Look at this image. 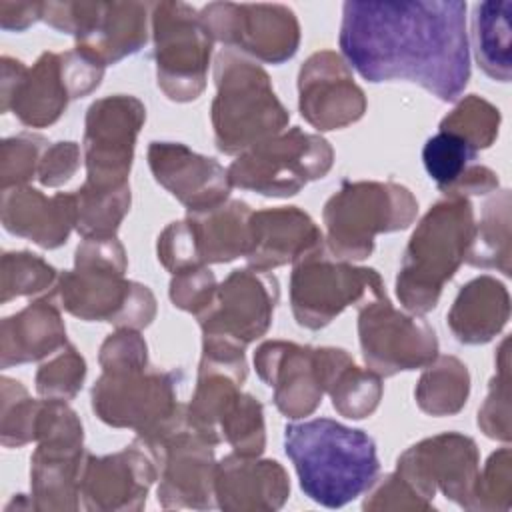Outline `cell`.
<instances>
[{
  "label": "cell",
  "instance_id": "3957f363",
  "mask_svg": "<svg viewBox=\"0 0 512 512\" xmlns=\"http://www.w3.org/2000/svg\"><path fill=\"white\" fill-rule=\"evenodd\" d=\"M284 452L294 464L302 492L326 508L356 500L380 472L374 440L364 430L330 418L288 424Z\"/></svg>",
  "mask_w": 512,
  "mask_h": 512
},
{
  "label": "cell",
  "instance_id": "ba28073f",
  "mask_svg": "<svg viewBox=\"0 0 512 512\" xmlns=\"http://www.w3.org/2000/svg\"><path fill=\"white\" fill-rule=\"evenodd\" d=\"M416 214L418 202L402 184L344 180L322 210L326 248L346 262L364 260L374 250L376 234L406 230Z\"/></svg>",
  "mask_w": 512,
  "mask_h": 512
},
{
  "label": "cell",
  "instance_id": "bcb514c9",
  "mask_svg": "<svg viewBox=\"0 0 512 512\" xmlns=\"http://www.w3.org/2000/svg\"><path fill=\"white\" fill-rule=\"evenodd\" d=\"M80 168V146L76 142L50 144L38 166V182L48 188L66 184Z\"/></svg>",
  "mask_w": 512,
  "mask_h": 512
},
{
  "label": "cell",
  "instance_id": "f6af8a7d",
  "mask_svg": "<svg viewBox=\"0 0 512 512\" xmlns=\"http://www.w3.org/2000/svg\"><path fill=\"white\" fill-rule=\"evenodd\" d=\"M370 494L364 500V510H430L432 504L426 502L398 472L376 478L368 488Z\"/></svg>",
  "mask_w": 512,
  "mask_h": 512
},
{
  "label": "cell",
  "instance_id": "60d3db41",
  "mask_svg": "<svg viewBox=\"0 0 512 512\" xmlns=\"http://www.w3.org/2000/svg\"><path fill=\"white\" fill-rule=\"evenodd\" d=\"M510 340L504 338L498 348L496 358V376L490 380L488 396L478 410L480 430L494 440L510 442Z\"/></svg>",
  "mask_w": 512,
  "mask_h": 512
},
{
  "label": "cell",
  "instance_id": "7c38bea8",
  "mask_svg": "<svg viewBox=\"0 0 512 512\" xmlns=\"http://www.w3.org/2000/svg\"><path fill=\"white\" fill-rule=\"evenodd\" d=\"M34 440L38 448L30 458L32 508L76 510L86 460L78 414L64 400H40Z\"/></svg>",
  "mask_w": 512,
  "mask_h": 512
},
{
  "label": "cell",
  "instance_id": "277c9868",
  "mask_svg": "<svg viewBox=\"0 0 512 512\" xmlns=\"http://www.w3.org/2000/svg\"><path fill=\"white\" fill-rule=\"evenodd\" d=\"M126 268V250L116 236L82 238L74 268L58 274L48 296L84 322H110L140 332L156 316V298L148 286L126 280Z\"/></svg>",
  "mask_w": 512,
  "mask_h": 512
},
{
  "label": "cell",
  "instance_id": "836d02e7",
  "mask_svg": "<svg viewBox=\"0 0 512 512\" xmlns=\"http://www.w3.org/2000/svg\"><path fill=\"white\" fill-rule=\"evenodd\" d=\"M470 394V374L456 356H436L422 372L414 398L430 416H452L460 412Z\"/></svg>",
  "mask_w": 512,
  "mask_h": 512
},
{
  "label": "cell",
  "instance_id": "d4e9b609",
  "mask_svg": "<svg viewBox=\"0 0 512 512\" xmlns=\"http://www.w3.org/2000/svg\"><path fill=\"white\" fill-rule=\"evenodd\" d=\"M216 506L230 512H270L290 496V480L276 460L228 454L214 470Z\"/></svg>",
  "mask_w": 512,
  "mask_h": 512
},
{
  "label": "cell",
  "instance_id": "83f0119b",
  "mask_svg": "<svg viewBox=\"0 0 512 512\" xmlns=\"http://www.w3.org/2000/svg\"><path fill=\"white\" fill-rule=\"evenodd\" d=\"M60 310L50 296H44L4 318L0 324V366L38 362L66 346Z\"/></svg>",
  "mask_w": 512,
  "mask_h": 512
},
{
  "label": "cell",
  "instance_id": "9a60e30c",
  "mask_svg": "<svg viewBox=\"0 0 512 512\" xmlns=\"http://www.w3.org/2000/svg\"><path fill=\"white\" fill-rule=\"evenodd\" d=\"M358 338L366 368L384 378L426 368L438 356L434 328L420 314L394 308L388 296L358 306Z\"/></svg>",
  "mask_w": 512,
  "mask_h": 512
},
{
  "label": "cell",
  "instance_id": "4fadbf2b",
  "mask_svg": "<svg viewBox=\"0 0 512 512\" xmlns=\"http://www.w3.org/2000/svg\"><path fill=\"white\" fill-rule=\"evenodd\" d=\"M146 2H42V20L72 34L76 50L104 68L136 54L148 40Z\"/></svg>",
  "mask_w": 512,
  "mask_h": 512
},
{
  "label": "cell",
  "instance_id": "5bb4252c",
  "mask_svg": "<svg viewBox=\"0 0 512 512\" xmlns=\"http://www.w3.org/2000/svg\"><path fill=\"white\" fill-rule=\"evenodd\" d=\"M154 62L160 90L174 102H192L206 88L212 36L186 2L150 6Z\"/></svg>",
  "mask_w": 512,
  "mask_h": 512
},
{
  "label": "cell",
  "instance_id": "8d00e7d4",
  "mask_svg": "<svg viewBox=\"0 0 512 512\" xmlns=\"http://www.w3.org/2000/svg\"><path fill=\"white\" fill-rule=\"evenodd\" d=\"M500 110L478 94L464 96L452 112L440 120V130L460 136L476 152L486 150L498 138Z\"/></svg>",
  "mask_w": 512,
  "mask_h": 512
},
{
  "label": "cell",
  "instance_id": "8fae6325",
  "mask_svg": "<svg viewBox=\"0 0 512 512\" xmlns=\"http://www.w3.org/2000/svg\"><path fill=\"white\" fill-rule=\"evenodd\" d=\"M334 164V150L320 134L294 126L240 152L226 168L230 184L262 196L288 198L308 182L324 178Z\"/></svg>",
  "mask_w": 512,
  "mask_h": 512
},
{
  "label": "cell",
  "instance_id": "484cf974",
  "mask_svg": "<svg viewBox=\"0 0 512 512\" xmlns=\"http://www.w3.org/2000/svg\"><path fill=\"white\" fill-rule=\"evenodd\" d=\"M0 214L6 232L52 250L76 228V198L74 192L46 196L32 186H14L2 190Z\"/></svg>",
  "mask_w": 512,
  "mask_h": 512
},
{
  "label": "cell",
  "instance_id": "7bdbcfd3",
  "mask_svg": "<svg viewBox=\"0 0 512 512\" xmlns=\"http://www.w3.org/2000/svg\"><path fill=\"white\" fill-rule=\"evenodd\" d=\"M512 494V454L500 448L490 454L484 470L478 474L472 498V510H508Z\"/></svg>",
  "mask_w": 512,
  "mask_h": 512
},
{
  "label": "cell",
  "instance_id": "6da1fadb",
  "mask_svg": "<svg viewBox=\"0 0 512 512\" xmlns=\"http://www.w3.org/2000/svg\"><path fill=\"white\" fill-rule=\"evenodd\" d=\"M338 44L346 64L372 84L404 80L456 102L470 80L462 0H348Z\"/></svg>",
  "mask_w": 512,
  "mask_h": 512
},
{
  "label": "cell",
  "instance_id": "9c48e42d",
  "mask_svg": "<svg viewBox=\"0 0 512 512\" xmlns=\"http://www.w3.org/2000/svg\"><path fill=\"white\" fill-rule=\"evenodd\" d=\"M386 296L384 282L374 268L354 266L332 256L326 242L292 264L290 306L298 326L320 330L348 306Z\"/></svg>",
  "mask_w": 512,
  "mask_h": 512
},
{
  "label": "cell",
  "instance_id": "b9f144b4",
  "mask_svg": "<svg viewBox=\"0 0 512 512\" xmlns=\"http://www.w3.org/2000/svg\"><path fill=\"white\" fill-rule=\"evenodd\" d=\"M48 148V140L40 134L22 132L2 140L0 146V182L2 190L28 186L38 174L40 160Z\"/></svg>",
  "mask_w": 512,
  "mask_h": 512
},
{
  "label": "cell",
  "instance_id": "44dd1931",
  "mask_svg": "<svg viewBox=\"0 0 512 512\" xmlns=\"http://www.w3.org/2000/svg\"><path fill=\"white\" fill-rule=\"evenodd\" d=\"M298 108L314 128L340 130L364 116L366 96L346 60L332 50H320L298 72Z\"/></svg>",
  "mask_w": 512,
  "mask_h": 512
},
{
  "label": "cell",
  "instance_id": "74e56055",
  "mask_svg": "<svg viewBox=\"0 0 512 512\" xmlns=\"http://www.w3.org/2000/svg\"><path fill=\"white\" fill-rule=\"evenodd\" d=\"M58 272L38 254L20 250L4 252L0 268V302L8 304L18 296H34L52 290Z\"/></svg>",
  "mask_w": 512,
  "mask_h": 512
},
{
  "label": "cell",
  "instance_id": "7dc6e473",
  "mask_svg": "<svg viewBox=\"0 0 512 512\" xmlns=\"http://www.w3.org/2000/svg\"><path fill=\"white\" fill-rule=\"evenodd\" d=\"M42 20V2H0V26L4 30L22 32Z\"/></svg>",
  "mask_w": 512,
  "mask_h": 512
},
{
  "label": "cell",
  "instance_id": "f35d334b",
  "mask_svg": "<svg viewBox=\"0 0 512 512\" xmlns=\"http://www.w3.org/2000/svg\"><path fill=\"white\" fill-rule=\"evenodd\" d=\"M2 418L0 440L6 448H20L34 440L40 400L28 396V390L12 378L2 376Z\"/></svg>",
  "mask_w": 512,
  "mask_h": 512
},
{
  "label": "cell",
  "instance_id": "30bf717a",
  "mask_svg": "<svg viewBox=\"0 0 512 512\" xmlns=\"http://www.w3.org/2000/svg\"><path fill=\"white\" fill-rule=\"evenodd\" d=\"M244 380L240 372L200 362L186 422L212 446L228 442L236 454L260 456L266 448L264 410L252 394L240 390Z\"/></svg>",
  "mask_w": 512,
  "mask_h": 512
},
{
  "label": "cell",
  "instance_id": "ab89813d",
  "mask_svg": "<svg viewBox=\"0 0 512 512\" xmlns=\"http://www.w3.org/2000/svg\"><path fill=\"white\" fill-rule=\"evenodd\" d=\"M86 376V360L82 354L72 346L66 344L44 364H40L36 372V392L42 398H52V400H72L84 382Z\"/></svg>",
  "mask_w": 512,
  "mask_h": 512
},
{
  "label": "cell",
  "instance_id": "ffe728a7",
  "mask_svg": "<svg viewBox=\"0 0 512 512\" xmlns=\"http://www.w3.org/2000/svg\"><path fill=\"white\" fill-rule=\"evenodd\" d=\"M160 474L158 452L142 438L120 452L86 454L80 500L86 510H140L146 494Z\"/></svg>",
  "mask_w": 512,
  "mask_h": 512
},
{
  "label": "cell",
  "instance_id": "1f68e13d",
  "mask_svg": "<svg viewBox=\"0 0 512 512\" xmlns=\"http://www.w3.org/2000/svg\"><path fill=\"white\" fill-rule=\"evenodd\" d=\"M510 14L512 2L508 0L478 2L472 14V34L478 66L486 76L498 82H508L512 76Z\"/></svg>",
  "mask_w": 512,
  "mask_h": 512
},
{
  "label": "cell",
  "instance_id": "7a4b0ae2",
  "mask_svg": "<svg viewBox=\"0 0 512 512\" xmlns=\"http://www.w3.org/2000/svg\"><path fill=\"white\" fill-rule=\"evenodd\" d=\"M102 366L90 400L94 414L112 428H130L152 448L182 430L186 406L178 402L180 372L150 366L138 330L116 328L98 354Z\"/></svg>",
  "mask_w": 512,
  "mask_h": 512
},
{
  "label": "cell",
  "instance_id": "4dcf8cb0",
  "mask_svg": "<svg viewBox=\"0 0 512 512\" xmlns=\"http://www.w3.org/2000/svg\"><path fill=\"white\" fill-rule=\"evenodd\" d=\"M324 394L332 398L334 410L350 420L368 418L382 398V376L362 370L344 348L318 346Z\"/></svg>",
  "mask_w": 512,
  "mask_h": 512
},
{
  "label": "cell",
  "instance_id": "d6a6232c",
  "mask_svg": "<svg viewBox=\"0 0 512 512\" xmlns=\"http://www.w3.org/2000/svg\"><path fill=\"white\" fill-rule=\"evenodd\" d=\"M510 220V190H500L486 200L480 222L474 226L472 244L466 254L470 266L510 276Z\"/></svg>",
  "mask_w": 512,
  "mask_h": 512
},
{
  "label": "cell",
  "instance_id": "52a82bcc",
  "mask_svg": "<svg viewBox=\"0 0 512 512\" xmlns=\"http://www.w3.org/2000/svg\"><path fill=\"white\" fill-rule=\"evenodd\" d=\"M104 76V66L80 50L42 52L32 68L2 56L0 110L12 112L24 126L44 128L54 124L70 100L94 92Z\"/></svg>",
  "mask_w": 512,
  "mask_h": 512
},
{
  "label": "cell",
  "instance_id": "603a6c76",
  "mask_svg": "<svg viewBox=\"0 0 512 512\" xmlns=\"http://www.w3.org/2000/svg\"><path fill=\"white\" fill-rule=\"evenodd\" d=\"M256 374L274 390V404L286 418L310 416L322 402L324 384L318 348L266 340L254 352Z\"/></svg>",
  "mask_w": 512,
  "mask_h": 512
},
{
  "label": "cell",
  "instance_id": "d6986e66",
  "mask_svg": "<svg viewBox=\"0 0 512 512\" xmlns=\"http://www.w3.org/2000/svg\"><path fill=\"white\" fill-rule=\"evenodd\" d=\"M396 472L426 502L432 504L436 490H440L448 500L472 510L474 486L480 474L478 446L460 432L424 438L398 456Z\"/></svg>",
  "mask_w": 512,
  "mask_h": 512
},
{
  "label": "cell",
  "instance_id": "e575fe53",
  "mask_svg": "<svg viewBox=\"0 0 512 512\" xmlns=\"http://www.w3.org/2000/svg\"><path fill=\"white\" fill-rule=\"evenodd\" d=\"M76 198V232L82 238H112L116 236L124 216L130 210V184L122 186H92L82 184L74 190Z\"/></svg>",
  "mask_w": 512,
  "mask_h": 512
},
{
  "label": "cell",
  "instance_id": "7402d4cb",
  "mask_svg": "<svg viewBox=\"0 0 512 512\" xmlns=\"http://www.w3.org/2000/svg\"><path fill=\"white\" fill-rule=\"evenodd\" d=\"M160 458L158 504L166 510L216 506L214 446L188 424L154 448Z\"/></svg>",
  "mask_w": 512,
  "mask_h": 512
},
{
  "label": "cell",
  "instance_id": "ee69618b",
  "mask_svg": "<svg viewBox=\"0 0 512 512\" xmlns=\"http://www.w3.org/2000/svg\"><path fill=\"white\" fill-rule=\"evenodd\" d=\"M216 288L214 272L208 266H194L172 274L168 292L176 308L198 316L210 306Z\"/></svg>",
  "mask_w": 512,
  "mask_h": 512
},
{
  "label": "cell",
  "instance_id": "8992f818",
  "mask_svg": "<svg viewBox=\"0 0 512 512\" xmlns=\"http://www.w3.org/2000/svg\"><path fill=\"white\" fill-rule=\"evenodd\" d=\"M214 84L210 118L220 152L238 156L288 126L290 112L278 100L270 76L250 58L222 50L214 62Z\"/></svg>",
  "mask_w": 512,
  "mask_h": 512
},
{
  "label": "cell",
  "instance_id": "cb8c5ba5",
  "mask_svg": "<svg viewBox=\"0 0 512 512\" xmlns=\"http://www.w3.org/2000/svg\"><path fill=\"white\" fill-rule=\"evenodd\" d=\"M148 166L154 180L188 212H200L230 200L228 170L180 142H150Z\"/></svg>",
  "mask_w": 512,
  "mask_h": 512
},
{
  "label": "cell",
  "instance_id": "ac0fdd59",
  "mask_svg": "<svg viewBox=\"0 0 512 512\" xmlns=\"http://www.w3.org/2000/svg\"><path fill=\"white\" fill-rule=\"evenodd\" d=\"M144 120V104L130 94L106 96L88 106L82 138L86 184L104 188L128 184Z\"/></svg>",
  "mask_w": 512,
  "mask_h": 512
},
{
  "label": "cell",
  "instance_id": "d590c367",
  "mask_svg": "<svg viewBox=\"0 0 512 512\" xmlns=\"http://www.w3.org/2000/svg\"><path fill=\"white\" fill-rule=\"evenodd\" d=\"M476 156L478 152L468 142L442 130L428 138L422 148L424 168L444 196L472 170Z\"/></svg>",
  "mask_w": 512,
  "mask_h": 512
},
{
  "label": "cell",
  "instance_id": "4316f807",
  "mask_svg": "<svg viewBox=\"0 0 512 512\" xmlns=\"http://www.w3.org/2000/svg\"><path fill=\"white\" fill-rule=\"evenodd\" d=\"M322 242V230L304 210L296 206L266 208L250 216V248L244 258L248 268L270 272L294 264Z\"/></svg>",
  "mask_w": 512,
  "mask_h": 512
},
{
  "label": "cell",
  "instance_id": "f1b7e54d",
  "mask_svg": "<svg viewBox=\"0 0 512 512\" xmlns=\"http://www.w3.org/2000/svg\"><path fill=\"white\" fill-rule=\"evenodd\" d=\"M510 318V296L494 276L482 274L464 284L446 316L452 336L462 344H486Z\"/></svg>",
  "mask_w": 512,
  "mask_h": 512
},
{
  "label": "cell",
  "instance_id": "2e32d148",
  "mask_svg": "<svg viewBox=\"0 0 512 512\" xmlns=\"http://www.w3.org/2000/svg\"><path fill=\"white\" fill-rule=\"evenodd\" d=\"M278 300L280 286L274 274L254 268L232 270L218 284L210 306L196 316L202 340L246 350L268 332Z\"/></svg>",
  "mask_w": 512,
  "mask_h": 512
},
{
  "label": "cell",
  "instance_id": "f546056e",
  "mask_svg": "<svg viewBox=\"0 0 512 512\" xmlns=\"http://www.w3.org/2000/svg\"><path fill=\"white\" fill-rule=\"evenodd\" d=\"M252 210L242 200H226L220 206L188 212L186 226L200 264H224L248 254Z\"/></svg>",
  "mask_w": 512,
  "mask_h": 512
},
{
  "label": "cell",
  "instance_id": "5b68a950",
  "mask_svg": "<svg viewBox=\"0 0 512 512\" xmlns=\"http://www.w3.org/2000/svg\"><path fill=\"white\" fill-rule=\"evenodd\" d=\"M468 198H444L430 206L412 232L396 276V296L412 314L436 308L442 288L458 272L474 236Z\"/></svg>",
  "mask_w": 512,
  "mask_h": 512
},
{
  "label": "cell",
  "instance_id": "e0dca14e",
  "mask_svg": "<svg viewBox=\"0 0 512 512\" xmlns=\"http://www.w3.org/2000/svg\"><path fill=\"white\" fill-rule=\"evenodd\" d=\"M198 16L212 40L266 64L290 60L300 46L298 18L284 4L212 2Z\"/></svg>",
  "mask_w": 512,
  "mask_h": 512
}]
</instances>
